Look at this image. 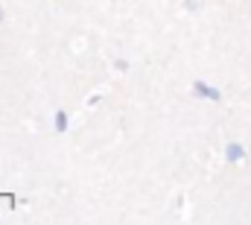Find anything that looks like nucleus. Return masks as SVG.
Instances as JSON below:
<instances>
[{"instance_id": "obj_3", "label": "nucleus", "mask_w": 251, "mask_h": 225, "mask_svg": "<svg viewBox=\"0 0 251 225\" xmlns=\"http://www.w3.org/2000/svg\"><path fill=\"white\" fill-rule=\"evenodd\" d=\"M56 129H59V132L67 129V114H64V112H56Z\"/></svg>"}, {"instance_id": "obj_2", "label": "nucleus", "mask_w": 251, "mask_h": 225, "mask_svg": "<svg viewBox=\"0 0 251 225\" xmlns=\"http://www.w3.org/2000/svg\"><path fill=\"white\" fill-rule=\"evenodd\" d=\"M225 155H228V161H240V158H243V155H246V152H243V146H240V143H231V146H228V152H225Z\"/></svg>"}, {"instance_id": "obj_4", "label": "nucleus", "mask_w": 251, "mask_h": 225, "mask_svg": "<svg viewBox=\"0 0 251 225\" xmlns=\"http://www.w3.org/2000/svg\"><path fill=\"white\" fill-rule=\"evenodd\" d=\"M0 21H3V9H0Z\"/></svg>"}, {"instance_id": "obj_1", "label": "nucleus", "mask_w": 251, "mask_h": 225, "mask_svg": "<svg viewBox=\"0 0 251 225\" xmlns=\"http://www.w3.org/2000/svg\"><path fill=\"white\" fill-rule=\"evenodd\" d=\"M193 91H196V97H207V100H219V91H216V88H210V85H204V82H196V85H193Z\"/></svg>"}]
</instances>
